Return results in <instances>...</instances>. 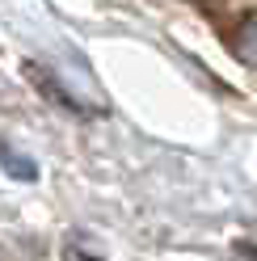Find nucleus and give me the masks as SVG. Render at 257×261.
I'll use <instances>...</instances> for the list:
<instances>
[{
	"mask_svg": "<svg viewBox=\"0 0 257 261\" xmlns=\"http://www.w3.org/2000/svg\"><path fill=\"white\" fill-rule=\"evenodd\" d=\"M21 76H25L30 85H34V89L46 97V101H51V106H59V110L76 114V118H93V114H97L93 106H85V101H80V97H76L68 85H63V80H59L51 68H42V63H34V59H30V63H21Z\"/></svg>",
	"mask_w": 257,
	"mask_h": 261,
	"instance_id": "f257e3e1",
	"label": "nucleus"
},
{
	"mask_svg": "<svg viewBox=\"0 0 257 261\" xmlns=\"http://www.w3.org/2000/svg\"><path fill=\"white\" fill-rule=\"evenodd\" d=\"M228 42H232V55L245 63V68H253V13H245V17L236 21V34Z\"/></svg>",
	"mask_w": 257,
	"mask_h": 261,
	"instance_id": "f03ea898",
	"label": "nucleus"
},
{
	"mask_svg": "<svg viewBox=\"0 0 257 261\" xmlns=\"http://www.w3.org/2000/svg\"><path fill=\"white\" fill-rule=\"evenodd\" d=\"M0 165L17 177V181H34V177H38V165L30 156H17V152H13V143H0Z\"/></svg>",
	"mask_w": 257,
	"mask_h": 261,
	"instance_id": "7ed1b4c3",
	"label": "nucleus"
},
{
	"mask_svg": "<svg viewBox=\"0 0 257 261\" xmlns=\"http://www.w3.org/2000/svg\"><path fill=\"white\" fill-rule=\"evenodd\" d=\"M236 261H253V244H249V240L236 244Z\"/></svg>",
	"mask_w": 257,
	"mask_h": 261,
	"instance_id": "20e7f679",
	"label": "nucleus"
}]
</instances>
